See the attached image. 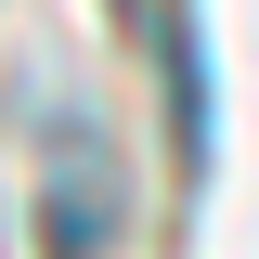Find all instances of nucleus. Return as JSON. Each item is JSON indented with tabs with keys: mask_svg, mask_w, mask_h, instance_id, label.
<instances>
[{
	"mask_svg": "<svg viewBox=\"0 0 259 259\" xmlns=\"http://www.w3.org/2000/svg\"><path fill=\"white\" fill-rule=\"evenodd\" d=\"M130 233V168H117V130L91 104H65L39 130V246L52 259H117Z\"/></svg>",
	"mask_w": 259,
	"mask_h": 259,
	"instance_id": "1",
	"label": "nucleus"
},
{
	"mask_svg": "<svg viewBox=\"0 0 259 259\" xmlns=\"http://www.w3.org/2000/svg\"><path fill=\"white\" fill-rule=\"evenodd\" d=\"M168 65H182V168H207V65H194V26H168Z\"/></svg>",
	"mask_w": 259,
	"mask_h": 259,
	"instance_id": "2",
	"label": "nucleus"
}]
</instances>
